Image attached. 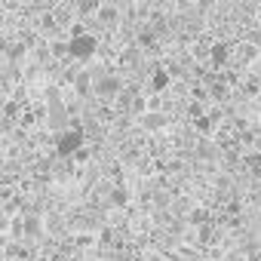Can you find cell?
Masks as SVG:
<instances>
[{
  "label": "cell",
  "mask_w": 261,
  "mask_h": 261,
  "mask_svg": "<svg viewBox=\"0 0 261 261\" xmlns=\"http://www.w3.org/2000/svg\"><path fill=\"white\" fill-rule=\"evenodd\" d=\"M117 77H101V80H95V92L98 95H111V92H117Z\"/></svg>",
  "instance_id": "3"
},
{
  "label": "cell",
  "mask_w": 261,
  "mask_h": 261,
  "mask_svg": "<svg viewBox=\"0 0 261 261\" xmlns=\"http://www.w3.org/2000/svg\"><path fill=\"white\" fill-rule=\"evenodd\" d=\"M98 19H101V22H114V19H117V10H111V7H98Z\"/></svg>",
  "instance_id": "6"
},
{
  "label": "cell",
  "mask_w": 261,
  "mask_h": 261,
  "mask_svg": "<svg viewBox=\"0 0 261 261\" xmlns=\"http://www.w3.org/2000/svg\"><path fill=\"white\" fill-rule=\"evenodd\" d=\"M77 89H80V92H86V89H89V80H86V74H80V77H77Z\"/></svg>",
  "instance_id": "10"
},
{
  "label": "cell",
  "mask_w": 261,
  "mask_h": 261,
  "mask_svg": "<svg viewBox=\"0 0 261 261\" xmlns=\"http://www.w3.org/2000/svg\"><path fill=\"white\" fill-rule=\"evenodd\" d=\"M25 230H28V233H37V230H40L37 218H25Z\"/></svg>",
  "instance_id": "8"
},
{
  "label": "cell",
  "mask_w": 261,
  "mask_h": 261,
  "mask_svg": "<svg viewBox=\"0 0 261 261\" xmlns=\"http://www.w3.org/2000/svg\"><path fill=\"white\" fill-rule=\"evenodd\" d=\"M166 83H169V77H166L163 71H157V74H154V80H151V86H154V89H163Z\"/></svg>",
  "instance_id": "7"
},
{
  "label": "cell",
  "mask_w": 261,
  "mask_h": 261,
  "mask_svg": "<svg viewBox=\"0 0 261 261\" xmlns=\"http://www.w3.org/2000/svg\"><path fill=\"white\" fill-rule=\"evenodd\" d=\"M249 166L255 169V175H261V157H258V154H252V157H249Z\"/></svg>",
  "instance_id": "9"
},
{
  "label": "cell",
  "mask_w": 261,
  "mask_h": 261,
  "mask_svg": "<svg viewBox=\"0 0 261 261\" xmlns=\"http://www.w3.org/2000/svg\"><path fill=\"white\" fill-rule=\"evenodd\" d=\"M56 148H59V154H62V157L77 154V151L83 148V126H71L68 133H62V136L56 139Z\"/></svg>",
  "instance_id": "1"
},
{
  "label": "cell",
  "mask_w": 261,
  "mask_h": 261,
  "mask_svg": "<svg viewBox=\"0 0 261 261\" xmlns=\"http://www.w3.org/2000/svg\"><path fill=\"white\" fill-rule=\"evenodd\" d=\"M95 7V0H80V10H92Z\"/></svg>",
  "instance_id": "11"
},
{
  "label": "cell",
  "mask_w": 261,
  "mask_h": 261,
  "mask_svg": "<svg viewBox=\"0 0 261 261\" xmlns=\"http://www.w3.org/2000/svg\"><path fill=\"white\" fill-rule=\"evenodd\" d=\"M142 123H145V129H160L166 120H163V114H154V111H151V114H145V120H142Z\"/></svg>",
  "instance_id": "5"
},
{
  "label": "cell",
  "mask_w": 261,
  "mask_h": 261,
  "mask_svg": "<svg viewBox=\"0 0 261 261\" xmlns=\"http://www.w3.org/2000/svg\"><path fill=\"white\" fill-rule=\"evenodd\" d=\"M68 46H71V56H74V59L86 62V59H92V56H95L98 40H95L92 34H83V31H80V34H74V37H71V43H68Z\"/></svg>",
  "instance_id": "2"
},
{
  "label": "cell",
  "mask_w": 261,
  "mask_h": 261,
  "mask_svg": "<svg viewBox=\"0 0 261 261\" xmlns=\"http://www.w3.org/2000/svg\"><path fill=\"white\" fill-rule=\"evenodd\" d=\"M224 62H227V46H224V43H215V46H212V65L218 68V65H224Z\"/></svg>",
  "instance_id": "4"
}]
</instances>
